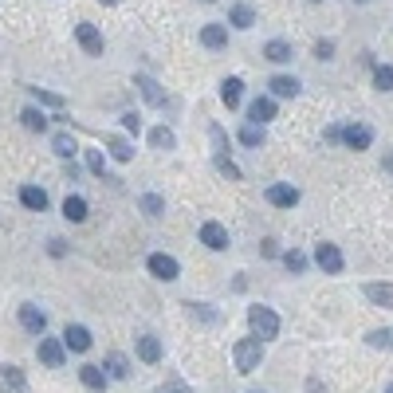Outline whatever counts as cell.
I'll return each mask as SVG.
<instances>
[{"label": "cell", "mask_w": 393, "mask_h": 393, "mask_svg": "<svg viewBox=\"0 0 393 393\" xmlns=\"http://www.w3.org/2000/svg\"><path fill=\"white\" fill-rule=\"evenodd\" d=\"M248 326H252V338H260V342H272L275 334H279V314L272 311V307H248Z\"/></svg>", "instance_id": "6da1fadb"}, {"label": "cell", "mask_w": 393, "mask_h": 393, "mask_svg": "<svg viewBox=\"0 0 393 393\" xmlns=\"http://www.w3.org/2000/svg\"><path fill=\"white\" fill-rule=\"evenodd\" d=\"M232 362L240 373H255L260 362H264V342H260V338H240V342L232 346Z\"/></svg>", "instance_id": "7a4b0ae2"}, {"label": "cell", "mask_w": 393, "mask_h": 393, "mask_svg": "<svg viewBox=\"0 0 393 393\" xmlns=\"http://www.w3.org/2000/svg\"><path fill=\"white\" fill-rule=\"evenodd\" d=\"M36 354H39V362L48 366V370H63V362H67V346H63V338H39Z\"/></svg>", "instance_id": "3957f363"}, {"label": "cell", "mask_w": 393, "mask_h": 393, "mask_svg": "<svg viewBox=\"0 0 393 393\" xmlns=\"http://www.w3.org/2000/svg\"><path fill=\"white\" fill-rule=\"evenodd\" d=\"M314 264L323 267L326 275H342V267H346V260H342V252H338V244H319L314 248Z\"/></svg>", "instance_id": "277c9868"}, {"label": "cell", "mask_w": 393, "mask_h": 393, "mask_svg": "<svg viewBox=\"0 0 393 393\" xmlns=\"http://www.w3.org/2000/svg\"><path fill=\"white\" fill-rule=\"evenodd\" d=\"M146 267H149V275H154V279H166V284H173L177 275H181V264H177L173 255H166V252H154L146 260Z\"/></svg>", "instance_id": "5b68a950"}, {"label": "cell", "mask_w": 393, "mask_h": 393, "mask_svg": "<svg viewBox=\"0 0 393 393\" xmlns=\"http://www.w3.org/2000/svg\"><path fill=\"white\" fill-rule=\"evenodd\" d=\"M20 326L28 334H36V338H44V331H48V314L39 311L36 303H24L20 307Z\"/></svg>", "instance_id": "8992f818"}, {"label": "cell", "mask_w": 393, "mask_h": 393, "mask_svg": "<svg viewBox=\"0 0 393 393\" xmlns=\"http://www.w3.org/2000/svg\"><path fill=\"white\" fill-rule=\"evenodd\" d=\"M0 393H28V378H24V370L12 362L0 366Z\"/></svg>", "instance_id": "52a82bcc"}, {"label": "cell", "mask_w": 393, "mask_h": 393, "mask_svg": "<svg viewBox=\"0 0 393 393\" xmlns=\"http://www.w3.org/2000/svg\"><path fill=\"white\" fill-rule=\"evenodd\" d=\"M201 244L213 248V252H225L228 248V228L216 225V220H205V225H201Z\"/></svg>", "instance_id": "ba28073f"}, {"label": "cell", "mask_w": 393, "mask_h": 393, "mask_svg": "<svg viewBox=\"0 0 393 393\" xmlns=\"http://www.w3.org/2000/svg\"><path fill=\"white\" fill-rule=\"evenodd\" d=\"M75 39L83 44L87 55H102V32H98L95 24H75Z\"/></svg>", "instance_id": "9c48e42d"}, {"label": "cell", "mask_w": 393, "mask_h": 393, "mask_svg": "<svg viewBox=\"0 0 393 393\" xmlns=\"http://www.w3.org/2000/svg\"><path fill=\"white\" fill-rule=\"evenodd\" d=\"M267 205H275V208H295L299 205V189L295 185H267Z\"/></svg>", "instance_id": "30bf717a"}, {"label": "cell", "mask_w": 393, "mask_h": 393, "mask_svg": "<svg viewBox=\"0 0 393 393\" xmlns=\"http://www.w3.org/2000/svg\"><path fill=\"white\" fill-rule=\"evenodd\" d=\"M342 142H346L350 149H370L373 130H370V126H362V122H350V126H342Z\"/></svg>", "instance_id": "8fae6325"}, {"label": "cell", "mask_w": 393, "mask_h": 393, "mask_svg": "<svg viewBox=\"0 0 393 393\" xmlns=\"http://www.w3.org/2000/svg\"><path fill=\"white\" fill-rule=\"evenodd\" d=\"M362 295L370 299L373 307H385V311H393V284H366Z\"/></svg>", "instance_id": "7c38bea8"}, {"label": "cell", "mask_w": 393, "mask_h": 393, "mask_svg": "<svg viewBox=\"0 0 393 393\" xmlns=\"http://www.w3.org/2000/svg\"><path fill=\"white\" fill-rule=\"evenodd\" d=\"M63 346H67V350H91V331L87 326H79V323H71L67 331H63Z\"/></svg>", "instance_id": "4fadbf2b"}, {"label": "cell", "mask_w": 393, "mask_h": 393, "mask_svg": "<svg viewBox=\"0 0 393 393\" xmlns=\"http://www.w3.org/2000/svg\"><path fill=\"white\" fill-rule=\"evenodd\" d=\"M248 118H252L255 126H264V122H272V118H275V98L260 95V98L252 102V107H248Z\"/></svg>", "instance_id": "5bb4252c"}, {"label": "cell", "mask_w": 393, "mask_h": 393, "mask_svg": "<svg viewBox=\"0 0 393 393\" xmlns=\"http://www.w3.org/2000/svg\"><path fill=\"white\" fill-rule=\"evenodd\" d=\"M79 382L87 385V389H95V393H102L107 389V370H102V366H83V370H79Z\"/></svg>", "instance_id": "9a60e30c"}, {"label": "cell", "mask_w": 393, "mask_h": 393, "mask_svg": "<svg viewBox=\"0 0 393 393\" xmlns=\"http://www.w3.org/2000/svg\"><path fill=\"white\" fill-rule=\"evenodd\" d=\"M20 205L32 208V213H44V208H48V193H44L39 185H24L20 189Z\"/></svg>", "instance_id": "2e32d148"}, {"label": "cell", "mask_w": 393, "mask_h": 393, "mask_svg": "<svg viewBox=\"0 0 393 393\" xmlns=\"http://www.w3.org/2000/svg\"><path fill=\"white\" fill-rule=\"evenodd\" d=\"M138 358H142L146 366L161 362V342H157L154 334H142V338H138Z\"/></svg>", "instance_id": "e0dca14e"}, {"label": "cell", "mask_w": 393, "mask_h": 393, "mask_svg": "<svg viewBox=\"0 0 393 393\" xmlns=\"http://www.w3.org/2000/svg\"><path fill=\"white\" fill-rule=\"evenodd\" d=\"M134 87L142 91V98H146L149 107H161V102H166V91L157 87V83H154L149 75H138V79H134Z\"/></svg>", "instance_id": "ac0fdd59"}, {"label": "cell", "mask_w": 393, "mask_h": 393, "mask_svg": "<svg viewBox=\"0 0 393 393\" xmlns=\"http://www.w3.org/2000/svg\"><path fill=\"white\" fill-rule=\"evenodd\" d=\"M201 44H205V48H225L228 44V28L225 24H205V28H201Z\"/></svg>", "instance_id": "d6986e66"}, {"label": "cell", "mask_w": 393, "mask_h": 393, "mask_svg": "<svg viewBox=\"0 0 393 393\" xmlns=\"http://www.w3.org/2000/svg\"><path fill=\"white\" fill-rule=\"evenodd\" d=\"M240 95H244V83H240V79H225V83H220V102H225L228 110L240 107Z\"/></svg>", "instance_id": "ffe728a7"}, {"label": "cell", "mask_w": 393, "mask_h": 393, "mask_svg": "<svg viewBox=\"0 0 393 393\" xmlns=\"http://www.w3.org/2000/svg\"><path fill=\"white\" fill-rule=\"evenodd\" d=\"M228 20H232V28L248 32L255 24V12H252V4H232V8H228Z\"/></svg>", "instance_id": "44dd1931"}, {"label": "cell", "mask_w": 393, "mask_h": 393, "mask_svg": "<svg viewBox=\"0 0 393 393\" xmlns=\"http://www.w3.org/2000/svg\"><path fill=\"white\" fill-rule=\"evenodd\" d=\"M267 87H272L275 98H295V95H299V79H291V75H275Z\"/></svg>", "instance_id": "7402d4cb"}, {"label": "cell", "mask_w": 393, "mask_h": 393, "mask_svg": "<svg viewBox=\"0 0 393 393\" xmlns=\"http://www.w3.org/2000/svg\"><path fill=\"white\" fill-rule=\"evenodd\" d=\"M63 216H67L71 225H83V220H87V201H83V196H67V201H63Z\"/></svg>", "instance_id": "603a6c76"}, {"label": "cell", "mask_w": 393, "mask_h": 393, "mask_svg": "<svg viewBox=\"0 0 393 393\" xmlns=\"http://www.w3.org/2000/svg\"><path fill=\"white\" fill-rule=\"evenodd\" d=\"M149 146H154V149H173L177 146L173 130H169V126H154V130H149Z\"/></svg>", "instance_id": "cb8c5ba5"}, {"label": "cell", "mask_w": 393, "mask_h": 393, "mask_svg": "<svg viewBox=\"0 0 393 393\" xmlns=\"http://www.w3.org/2000/svg\"><path fill=\"white\" fill-rule=\"evenodd\" d=\"M51 149H55L59 157H75L79 154V142L71 134H55V138H51Z\"/></svg>", "instance_id": "d4e9b609"}, {"label": "cell", "mask_w": 393, "mask_h": 393, "mask_svg": "<svg viewBox=\"0 0 393 393\" xmlns=\"http://www.w3.org/2000/svg\"><path fill=\"white\" fill-rule=\"evenodd\" d=\"M264 55L272 59V63H287V59H291V44H284V39H272V44L264 48Z\"/></svg>", "instance_id": "484cf974"}, {"label": "cell", "mask_w": 393, "mask_h": 393, "mask_svg": "<svg viewBox=\"0 0 393 393\" xmlns=\"http://www.w3.org/2000/svg\"><path fill=\"white\" fill-rule=\"evenodd\" d=\"M240 142H244V146H264V126L244 122V126H240Z\"/></svg>", "instance_id": "4316f807"}, {"label": "cell", "mask_w": 393, "mask_h": 393, "mask_svg": "<svg viewBox=\"0 0 393 393\" xmlns=\"http://www.w3.org/2000/svg\"><path fill=\"white\" fill-rule=\"evenodd\" d=\"M138 205H142V213H146L149 220L166 213V201H161V196H157V193H146V196H142V201H138Z\"/></svg>", "instance_id": "83f0119b"}, {"label": "cell", "mask_w": 393, "mask_h": 393, "mask_svg": "<svg viewBox=\"0 0 393 393\" xmlns=\"http://www.w3.org/2000/svg\"><path fill=\"white\" fill-rule=\"evenodd\" d=\"M126 373H130L126 354H110L107 358V378H126Z\"/></svg>", "instance_id": "f1b7e54d"}, {"label": "cell", "mask_w": 393, "mask_h": 393, "mask_svg": "<svg viewBox=\"0 0 393 393\" xmlns=\"http://www.w3.org/2000/svg\"><path fill=\"white\" fill-rule=\"evenodd\" d=\"M366 342L378 346V350H393V326H385V331H370V334H366Z\"/></svg>", "instance_id": "f546056e"}, {"label": "cell", "mask_w": 393, "mask_h": 393, "mask_svg": "<svg viewBox=\"0 0 393 393\" xmlns=\"http://www.w3.org/2000/svg\"><path fill=\"white\" fill-rule=\"evenodd\" d=\"M373 87H378V91H393V63L373 67Z\"/></svg>", "instance_id": "4dcf8cb0"}, {"label": "cell", "mask_w": 393, "mask_h": 393, "mask_svg": "<svg viewBox=\"0 0 393 393\" xmlns=\"http://www.w3.org/2000/svg\"><path fill=\"white\" fill-rule=\"evenodd\" d=\"M107 149L118 157V161H130V157H134V149H130V142H122V138H114V134L107 138Z\"/></svg>", "instance_id": "1f68e13d"}, {"label": "cell", "mask_w": 393, "mask_h": 393, "mask_svg": "<svg viewBox=\"0 0 393 393\" xmlns=\"http://www.w3.org/2000/svg\"><path fill=\"white\" fill-rule=\"evenodd\" d=\"M189 314H193V319H201V323H208V326L220 323V314H216L208 303H189Z\"/></svg>", "instance_id": "d6a6232c"}, {"label": "cell", "mask_w": 393, "mask_h": 393, "mask_svg": "<svg viewBox=\"0 0 393 393\" xmlns=\"http://www.w3.org/2000/svg\"><path fill=\"white\" fill-rule=\"evenodd\" d=\"M284 267H287V272H295V275H299V272H307V255H303V252H295V248H291V252H284Z\"/></svg>", "instance_id": "836d02e7"}, {"label": "cell", "mask_w": 393, "mask_h": 393, "mask_svg": "<svg viewBox=\"0 0 393 393\" xmlns=\"http://www.w3.org/2000/svg\"><path fill=\"white\" fill-rule=\"evenodd\" d=\"M20 118H24V126H28V130H44V126H48V118L39 114L36 107H28V110H24V114H20Z\"/></svg>", "instance_id": "e575fe53"}, {"label": "cell", "mask_w": 393, "mask_h": 393, "mask_svg": "<svg viewBox=\"0 0 393 393\" xmlns=\"http://www.w3.org/2000/svg\"><path fill=\"white\" fill-rule=\"evenodd\" d=\"M87 169L95 177H102V173H107V157L98 154V149H87Z\"/></svg>", "instance_id": "d590c367"}, {"label": "cell", "mask_w": 393, "mask_h": 393, "mask_svg": "<svg viewBox=\"0 0 393 393\" xmlns=\"http://www.w3.org/2000/svg\"><path fill=\"white\" fill-rule=\"evenodd\" d=\"M32 95L44 102V107H55V110H63V95H51V91H39V87H28Z\"/></svg>", "instance_id": "8d00e7d4"}, {"label": "cell", "mask_w": 393, "mask_h": 393, "mask_svg": "<svg viewBox=\"0 0 393 393\" xmlns=\"http://www.w3.org/2000/svg\"><path fill=\"white\" fill-rule=\"evenodd\" d=\"M216 169H220V173H225L228 181H240V169H236L232 161H228V157H216Z\"/></svg>", "instance_id": "74e56055"}, {"label": "cell", "mask_w": 393, "mask_h": 393, "mask_svg": "<svg viewBox=\"0 0 393 393\" xmlns=\"http://www.w3.org/2000/svg\"><path fill=\"white\" fill-rule=\"evenodd\" d=\"M314 55H319V59H331L334 55V39H319V44H314Z\"/></svg>", "instance_id": "f35d334b"}, {"label": "cell", "mask_w": 393, "mask_h": 393, "mask_svg": "<svg viewBox=\"0 0 393 393\" xmlns=\"http://www.w3.org/2000/svg\"><path fill=\"white\" fill-rule=\"evenodd\" d=\"M122 130H130V134H138V130H142V118H138L134 110H130V114H122Z\"/></svg>", "instance_id": "ab89813d"}, {"label": "cell", "mask_w": 393, "mask_h": 393, "mask_svg": "<svg viewBox=\"0 0 393 393\" xmlns=\"http://www.w3.org/2000/svg\"><path fill=\"white\" fill-rule=\"evenodd\" d=\"M157 393H189V389H185V385H181V382H169V385H161V389H157Z\"/></svg>", "instance_id": "60d3db41"}, {"label": "cell", "mask_w": 393, "mask_h": 393, "mask_svg": "<svg viewBox=\"0 0 393 393\" xmlns=\"http://www.w3.org/2000/svg\"><path fill=\"white\" fill-rule=\"evenodd\" d=\"M323 138H326V142H338V138H342V126H331Z\"/></svg>", "instance_id": "b9f144b4"}, {"label": "cell", "mask_w": 393, "mask_h": 393, "mask_svg": "<svg viewBox=\"0 0 393 393\" xmlns=\"http://www.w3.org/2000/svg\"><path fill=\"white\" fill-rule=\"evenodd\" d=\"M48 252H51V255H63L67 248H63V240H51V244H48Z\"/></svg>", "instance_id": "7bdbcfd3"}, {"label": "cell", "mask_w": 393, "mask_h": 393, "mask_svg": "<svg viewBox=\"0 0 393 393\" xmlns=\"http://www.w3.org/2000/svg\"><path fill=\"white\" fill-rule=\"evenodd\" d=\"M260 248H264V255H279V248H275V240H264V244H260Z\"/></svg>", "instance_id": "ee69618b"}, {"label": "cell", "mask_w": 393, "mask_h": 393, "mask_svg": "<svg viewBox=\"0 0 393 393\" xmlns=\"http://www.w3.org/2000/svg\"><path fill=\"white\" fill-rule=\"evenodd\" d=\"M385 169H389V173H393V157H385Z\"/></svg>", "instance_id": "f6af8a7d"}, {"label": "cell", "mask_w": 393, "mask_h": 393, "mask_svg": "<svg viewBox=\"0 0 393 393\" xmlns=\"http://www.w3.org/2000/svg\"><path fill=\"white\" fill-rule=\"evenodd\" d=\"M385 393H393V382H389V385H385Z\"/></svg>", "instance_id": "bcb514c9"}, {"label": "cell", "mask_w": 393, "mask_h": 393, "mask_svg": "<svg viewBox=\"0 0 393 393\" xmlns=\"http://www.w3.org/2000/svg\"><path fill=\"white\" fill-rule=\"evenodd\" d=\"M102 4H118V0H102Z\"/></svg>", "instance_id": "7dc6e473"}, {"label": "cell", "mask_w": 393, "mask_h": 393, "mask_svg": "<svg viewBox=\"0 0 393 393\" xmlns=\"http://www.w3.org/2000/svg\"><path fill=\"white\" fill-rule=\"evenodd\" d=\"M205 4H208V0H205Z\"/></svg>", "instance_id": "c3c4849f"}]
</instances>
